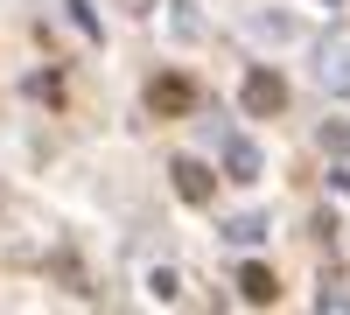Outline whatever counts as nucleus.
Returning a JSON list of instances; mask_svg holds the SVG:
<instances>
[{
  "label": "nucleus",
  "mask_w": 350,
  "mask_h": 315,
  "mask_svg": "<svg viewBox=\"0 0 350 315\" xmlns=\"http://www.w3.org/2000/svg\"><path fill=\"white\" fill-rule=\"evenodd\" d=\"M239 295H245L252 308H273V301H280V280H273V266H245V273H239Z\"/></svg>",
  "instance_id": "obj_6"
},
{
  "label": "nucleus",
  "mask_w": 350,
  "mask_h": 315,
  "mask_svg": "<svg viewBox=\"0 0 350 315\" xmlns=\"http://www.w3.org/2000/svg\"><path fill=\"white\" fill-rule=\"evenodd\" d=\"M224 176L231 182H259V176H267V161H259V148L245 133H224Z\"/></svg>",
  "instance_id": "obj_4"
},
{
  "label": "nucleus",
  "mask_w": 350,
  "mask_h": 315,
  "mask_svg": "<svg viewBox=\"0 0 350 315\" xmlns=\"http://www.w3.org/2000/svg\"><path fill=\"white\" fill-rule=\"evenodd\" d=\"M148 112H154V120H189V112H196V84L183 70H161L148 84Z\"/></svg>",
  "instance_id": "obj_1"
},
{
  "label": "nucleus",
  "mask_w": 350,
  "mask_h": 315,
  "mask_svg": "<svg viewBox=\"0 0 350 315\" xmlns=\"http://www.w3.org/2000/svg\"><path fill=\"white\" fill-rule=\"evenodd\" d=\"M224 238H231V245H259V238H267V217H259V210L224 217Z\"/></svg>",
  "instance_id": "obj_7"
},
{
  "label": "nucleus",
  "mask_w": 350,
  "mask_h": 315,
  "mask_svg": "<svg viewBox=\"0 0 350 315\" xmlns=\"http://www.w3.org/2000/svg\"><path fill=\"white\" fill-rule=\"evenodd\" d=\"M280 105H287L280 70H252V77H245V112H252V120H273Z\"/></svg>",
  "instance_id": "obj_3"
},
{
  "label": "nucleus",
  "mask_w": 350,
  "mask_h": 315,
  "mask_svg": "<svg viewBox=\"0 0 350 315\" xmlns=\"http://www.w3.org/2000/svg\"><path fill=\"white\" fill-rule=\"evenodd\" d=\"M126 8H133V14H148V8H168V0H126Z\"/></svg>",
  "instance_id": "obj_9"
},
{
  "label": "nucleus",
  "mask_w": 350,
  "mask_h": 315,
  "mask_svg": "<svg viewBox=\"0 0 350 315\" xmlns=\"http://www.w3.org/2000/svg\"><path fill=\"white\" fill-rule=\"evenodd\" d=\"M323 148H329V154H350V120H329V126H323Z\"/></svg>",
  "instance_id": "obj_8"
},
{
  "label": "nucleus",
  "mask_w": 350,
  "mask_h": 315,
  "mask_svg": "<svg viewBox=\"0 0 350 315\" xmlns=\"http://www.w3.org/2000/svg\"><path fill=\"white\" fill-rule=\"evenodd\" d=\"M323 8H343V0H323Z\"/></svg>",
  "instance_id": "obj_10"
},
{
  "label": "nucleus",
  "mask_w": 350,
  "mask_h": 315,
  "mask_svg": "<svg viewBox=\"0 0 350 315\" xmlns=\"http://www.w3.org/2000/svg\"><path fill=\"white\" fill-rule=\"evenodd\" d=\"M168 176H175V196H183V204H211V196H217V176H211V168H203L196 154L168 161Z\"/></svg>",
  "instance_id": "obj_2"
},
{
  "label": "nucleus",
  "mask_w": 350,
  "mask_h": 315,
  "mask_svg": "<svg viewBox=\"0 0 350 315\" xmlns=\"http://www.w3.org/2000/svg\"><path fill=\"white\" fill-rule=\"evenodd\" d=\"M315 77H323V92L350 98V36H343V42H323V64H315Z\"/></svg>",
  "instance_id": "obj_5"
}]
</instances>
